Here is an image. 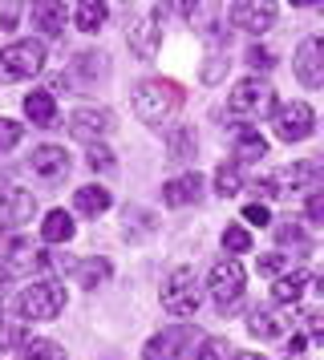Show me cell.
<instances>
[{
  "label": "cell",
  "instance_id": "1",
  "mask_svg": "<svg viewBox=\"0 0 324 360\" xmlns=\"http://www.w3.org/2000/svg\"><path fill=\"white\" fill-rule=\"evenodd\" d=\"M130 105H134V114L142 122H166V117H175L182 110V85L150 77V82H142L130 94Z\"/></svg>",
  "mask_w": 324,
  "mask_h": 360
},
{
  "label": "cell",
  "instance_id": "2",
  "mask_svg": "<svg viewBox=\"0 0 324 360\" xmlns=\"http://www.w3.org/2000/svg\"><path fill=\"white\" fill-rule=\"evenodd\" d=\"M275 110V89L259 77H243L231 94H227V114L243 117V122H256V117H268Z\"/></svg>",
  "mask_w": 324,
  "mask_h": 360
},
{
  "label": "cell",
  "instance_id": "3",
  "mask_svg": "<svg viewBox=\"0 0 324 360\" xmlns=\"http://www.w3.org/2000/svg\"><path fill=\"white\" fill-rule=\"evenodd\" d=\"M61 308H65V288L57 279H41V283L25 288L20 300H16V316L20 320H53Z\"/></svg>",
  "mask_w": 324,
  "mask_h": 360
},
{
  "label": "cell",
  "instance_id": "4",
  "mask_svg": "<svg viewBox=\"0 0 324 360\" xmlns=\"http://www.w3.org/2000/svg\"><path fill=\"white\" fill-rule=\"evenodd\" d=\"M41 69H45V45L37 41H13L8 49H0V82H25Z\"/></svg>",
  "mask_w": 324,
  "mask_h": 360
},
{
  "label": "cell",
  "instance_id": "5",
  "mask_svg": "<svg viewBox=\"0 0 324 360\" xmlns=\"http://www.w3.org/2000/svg\"><path fill=\"white\" fill-rule=\"evenodd\" d=\"M199 276H194V267H175L170 279L162 283V308L175 311V316H194L199 311Z\"/></svg>",
  "mask_w": 324,
  "mask_h": 360
},
{
  "label": "cell",
  "instance_id": "6",
  "mask_svg": "<svg viewBox=\"0 0 324 360\" xmlns=\"http://www.w3.org/2000/svg\"><path fill=\"white\" fill-rule=\"evenodd\" d=\"M199 328H166V332H158V336H150V344L142 348L146 360H191L194 348H199Z\"/></svg>",
  "mask_w": 324,
  "mask_h": 360
},
{
  "label": "cell",
  "instance_id": "7",
  "mask_svg": "<svg viewBox=\"0 0 324 360\" xmlns=\"http://www.w3.org/2000/svg\"><path fill=\"white\" fill-rule=\"evenodd\" d=\"M211 300L223 308V316H231V308H235V300L243 295V267L235 259H219L215 267H211Z\"/></svg>",
  "mask_w": 324,
  "mask_h": 360
},
{
  "label": "cell",
  "instance_id": "8",
  "mask_svg": "<svg viewBox=\"0 0 324 360\" xmlns=\"http://www.w3.org/2000/svg\"><path fill=\"white\" fill-rule=\"evenodd\" d=\"M49 267H53V259H49L41 247L25 243V239H13L8 251H4V263H0V271L8 279L13 276H45Z\"/></svg>",
  "mask_w": 324,
  "mask_h": 360
},
{
  "label": "cell",
  "instance_id": "9",
  "mask_svg": "<svg viewBox=\"0 0 324 360\" xmlns=\"http://www.w3.org/2000/svg\"><path fill=\"white\" fill-rule=\"evenodd\" d=\"M272 122H275V134H280L284 142H304L308 134L316 130V114H312L308 101H288V105H280Z\"/></svg>",
  "mask_w": 324,
  "mask_h": 360
},
{
  "label": "cell",
  "instance_id": "10",
  "mask_svg": "<svg viewBox=\"0 0 324 360\" xmlns=\"http://www.w3.org/2000/svg\"><path fill=\"white\" fill-rule=\"evenodd\" d=\"M231 20L243 33H268L275 25V0H235L231 4Z\"/></svg>",
  "mask_w": 324,
  "mask_h": 360
},
{
  "label": "cell",
  "instance_id": "11",
  "mask_svg": "<svg viewBox=\"0 0 324 360\" xmlns=\"http://www.w3.org/2000/svg\"><path fill=\"white\" fill-rule=\"evenodd\" d=\"M37 214V198L25 186H0V227H20Z\"/></svg>",
  "mask_w": 324,
  "mask_h": 360
},
{
  "label": "cell",
  "instance_id": "12",
  "mask_svg": "<svg viewBox=\"0 0 324 360\" xmlns=\"http://www.w3.org/2000/svg\"><path fill=\"white\" fill-rule=\"evenodd\" d=\"M296 77L308 89H320L324 85V41L320 37H308L300 45V53H296Z\"/></svg>",
  "mask_w": 324,
  "mask_h": 360
},
{
  "label": "cell",
  "instance_id": "13",
  "mask_svg": "<svg viewBox=\"0 0 324 360\" xmlns=\"http://www.w3.org/2000/svg\"><path fill=\"white\" fill-rule=\"evenodd\" d=\"M29 166H32V174H37V179L57 182V179L69 174V150H61V146H37L29 154Z\"/></svg>",
  "mask_w": 324,
  "mask_h": 360
},
{
  "label": "cell",
  "instance_id": "14",
  "mask_svg": "<svg viewBox=\"0 0 324 360\" xmlns=\"http://www.w3.org/2000/svg\"><path fill=\"white\" fill-rule=\"evenodd\" d=\"M130 53L134 57H142V61H150L154 53H158V41H162V25L154 17H146V20H138L134 29H130Z\"/></svg>",
  "mask_w": 324,
  "mask_h": 360
},
{
  "label": "cell",
  "instance_id": "15",
  "mask_svg": "<svg viewBox=\"0 0 324 360\" xmlns=\"http://www.w3.org/2000/svg\"><path fill=\"white\" fill-rule=\"evenodd\" d=\"M247 332L259 336V340H280V336H288V316H284V311L256 308L247 316Z\"/></svg>",
  "mask_w": 324,
  "mask_h": 360
},
{
  "label": "cell",
  "instance_id": "16",
  "mask_svg": "<svg viewBox=\"0 0 324 360\" xmlns=\"http://www.w3.org/2000/svg\"><path fill=\"white\" fill-rule=\"evenodd\" d=\"M106 130H110V114L106 110H77L69 117V134L77 142H94L97 134H106Z\"/></svg>",
  "mask_w": 324,
  "mask_h": 360
},
{
  "label": "cell",
  "instance_id": "17",
  "mask_svg": "<svg viewBox=\"0 0 324 360\" xmlns=\"http://www.w3.org/2000/svg\"><path fill=\"white\" fill-rule=\"evenodd\" d=\"M203 195V179L199 174H178L175 182H166L162 186V202L166 207H187V202H199Z\"/></svg>",
  "mask_w": 324,
  "mask_h": 360
},
{
  "label": "cell",
  "instance_id": "18",
  "mask_svg": "<svg viewBox=\"0 0 324 360\" xmlns=\"http://www.w3.org/2000/svg\"><path fill=\"white\" fill-rule=\"evenodd\" d=\"M32 20L45 37H61L65 33V4L61 0H37L32 4Z\"/></svg>",
  "mask_w": 324,
  "mask_h": 360
},
{
  "label": "cell",
  "instance_id": "19",
  "mask_svg": "<svg viewBox=\"0 0 324 360\" xmlns=\"http://www.w3.org/2000/svg\"><path fill=\"white\" fill-rule=\"evenodd\" d=\"M275 182H280V195H284V191H308V186L320 182V162H296V166H288Z\"/></svg>",
  "mask_w": 324,
  "mask_h": 360
},
{
  "label": "cell",
  "instance_id": "20",
  "mask_svg": "<svg viewBox=\"0 0 324 360\" xmlns=\"http://www.w3.org/2000/svg\"><path fill=\"white\" fill-rule=\"evenodd\" d=\"M25 114H29L32 126H41V130L57 126V105H53V94H49V89L29 94V98H25Z\"/></svg>",
  "mask_w": 324,
  "mask_h": 360
},
{
  "label": "cell",
  "instance_id": "21",
  "mask_svg": "<svg viewBox=\"0 0 324 360\" xmlns=\"http://www.w3.org/2000/svg\"><path fill=\"white\" fill-rule=\"evenodd\" d=\"M308 279H312V276H308L304 267H296V271H288L284 279H275V283H272V295L280 300V304H296V300L304 295Z\"/></svg>",
  "mask_w": 324,
  "mask_h": 360
},
{
  "label": "cell",
  "instance_id": "22",
  "mask_svg": "<svg viewBox=\"0 0 324 360\" xmlns=\"http://www.w3.org/2000/svg\"><path fill=\"white\" fill-rule=\"evenodd\" d=\"M73 207H77L81 214H101V211H110V191L106 186H81L77 195H73Z\"/></svg>",
  "mask_w": 324,
  "mask_h": 360
},
{
  "label": "cell",
  "instance_id": "23",
  "mask_svg": "<svg viewBox=\"0 0 324 360\" xmlns=\"http://www.w3.org/2000/svg\"><path fill=\"white\" fill-rule=\"evenodd\" d=\"M41 239H45V243H65V239H73V219L65 211H49L45 223H41Z\"/></svg>",
  "mask_w": 324,
  "mask_h": 360
},
{
  "label": "cell",
  "instance_id": "24",
  "mask_svg": "<svg viewBox=\"0 0 324 360\" xmlns=\"http://www.w3.org/2000/svg\"><path fill=\"white\" fill-rule=\"evenodd\" d=\"M263 154H268V142H263L256 130H239L235 134V158H239V162H259Z\"/></svg>",
  "mask_w": 324,
  "mask_h": 360
},
{
  "label": "cell",
  "instance_id": "25",
  "mask_svg": "<svg viewBox=\"0 0 324 360\" xmlns=\"http://www.w3.org/2000/svg\"><path fill=\"white\" fill-rule=\"evenodd\" d=\"M73 276L81 279V288H97L101 279H110V259H81V263H73Z\"/></svg>",
  "mask_w": 324,
  "mask_h": 360
},
{
  "label": "cell",
  "instance_id": "26",
  "mask_svg": "<svg viewBox=\"0 0 324 360\" xmlns=\"http://www.w3.org/2000/svg\"><path fill=\"white\" fill-rule=\"evenodd\" d=\"M73 20H77L81 33H97L101 20H106V4H101V0H81L77 13H73Z\"/></svg>",
  "mask_w": 324,
  "mask_h": 360
},
{
  "label": "cell",
  "instance_id": "27",
  "mask_svg": "<svg viewBox=\"0 0 324 360\" xmlns=\"http://www.w3.org/2000/svg\"><path fill=\"white\" fill-rule=\"evenodd\" d=\"M20 360H65L61 352V344H53V340H20Z\"/></svg>",
  "mask_w": 324,
  "mask_h": 360
},
{
  "label": "cell",
  "instance_id": "28",
  "mask_svg": "<svg viewBox=\"0 0 324 360\" xmlns=\"http://www.w3.org/2000/svg\"><path fill=\"white\" fill-rule=\"evenodd\" d=\"M194 13H199V4L194 0H158V8H154V20H170V17H187L194 20Z\"/></svg>",
  "mask_w": 324,
  "mask_h": 360
},
{
  "label": "cell",
  "instance_id": "29",
  "mask_svg": "<svg viewBox=\"0 0 324 360\" xmlns=\"http://www.w3.org/2000/svg\"><path fill=\"white\" fill-rule=\"evenodd\" d=\"M239 191H243V182H239V170H235V162H223L219 170H215V195L231 198V195H239Z\"/></svg>",
  "mask_w": 324,
  "mask_h": 360
},
{
  "label": "cell",
  "instance_id": "30",
  "mask_svg": "<svg viewBox=\"0 0 324 360\" xmlns=\"http://www.w3.org/2000/svg\"><path fill=\"white\" fill-rule=\"evenodd\" d=\"M25 340V320H13L8 311H0V352H8Z\"/></svg>",
  "mask_w": 324,
  "mask_h": 360
},
{
  "label": "cell",
  "instance_id": "31",
  "mask_svg": "<svg viewBox=\"0 0 324 360\" xmlns=\"http://www.w3.org/2000/svg\"><path fill=\"white\" fill-rule=\"evenodd\" d=\"M223 247L231 251V255H243V251H251V235L243 227H227L223 231Z\"/></svg>",
  "mask_w": 324,
  "mask_h": 360
},
{
  "label": "cell",
  "instance_id": "32",
  "mask_svg": "<svg viewBox=\"0 0 324 360\" xmlns=\"http://www.w3.org/2000/svg\"><path fill=\"white\" fill-rule=\"evenodd\" d=\"M199 360H231V348H227V340L211 336V340L199 344Z\"/></svg>",
  "mask_w": 324,
  "mask_h": 360
},
{
  "label": "cell",
  "instance_id": "33",
  "mask_svg": "<svg viewBox=\"0 0 324 360\" xmlns=\"http://www.w3.org/2000/svg\"><path fill=\"white\" fill-rule=\"evenodd\" d=\"M16 142H20V126L8 122V117H0V154H4V150H13Z\"/></svg>",
  "mask_w": 324,
  "mask_h": 360
},
{
  "label": "cell",
  "instance_id": "34",
  "mask_svg": "<svg viewBox=\"0 0 324 360\" xmlns=\"http://www.w3.org/2000/svg\"><path fill=\"white\" fill-rule=\"evenodd\" d=\"M194 134L191 130H182V134H175V142H170V158H191L194 154Z\"/></svg>",
  "mask_w": 324,
  "mask_h": 360
},
{
  "label": "cell",
  "instance_id": "35",
  "mask_svg": "<svg viewBox=\"0 0 324 360\" xmlns=\"http://www.w3.org/2000/svg\"><path fill=\"white\" fill-rule=\"evenodd\" d=\"M275 239H280V247H288V243H296L300 251H308V235L300 227H280L275 231Z\"/></svg>",
  "mask_w": 324,
  "mask_h": 360
},
{
  "label": "cell",
  "instance_id": "36",
  "mask_svg": "<svg viewBox=\"0 0 324 360\" xmlns=\"http://www.w3.org/2000/svg\"><path fill=\"white\" fill-rule=\"evenodd\" d=\"M243 219H247L251 227H268V223H272V214H268V207H263V202H251V207H243Z\"/></svg>",
  "mask_w": 324,
  "mask_h": 360
},
{
  "label": "cell",
  "instance_id": "37",
  "mask_svg": "<svg viewBox=\"0 0 324 360\" xmlns=\"http://www.w3.org/2000/svg\"><path fill=\"white\" fill-rule=\"evenodd\" d=\"M89 166H94V170H101V174H106V170H113L110 146H94V150H89Z\"/></svg>",
  "mask_w": 324,
  "mask_h": 360
},
{
  "label": "cell",
  "instance_id": "38",
  "mask_svg": "<svg viewBox=\"0 0 324 360\" xmlns=\"http://www.w3.org/2000/svg\"><path fill=\"white\" fill-rule=\"evenodd\" d=\"M247 65H251V69H272V65H275V57H272L268 49L251 45V49H247Z\"/></svg>",
  "mask_w": 324,
  "mask_h": 360
},
{
  "label": "cell",
  "instance_id": "39",
  "mask_svg": "<svg viewBox=\"0 0 324 360\" xmlns=\"http://www.w3.org/2000/svg\"><path fill=\"white\" fill-rule=\"evenodd\" d=\"M284 271V255H263L259 259V276H280Z\"/></svg>",
  "mask_w": 324,
  "mask_h": 360
},
{
  "label": "cell",
  "instance_id": "40",
  "mask_svg": "<svg viewBox=\"0 0 324 360\" xmlns=\"http://www.w3.org/2000/svg\"><path fill=\"white\" fill-rule=\"evenodd\" d=\"M308 223H324V195L308 198Z\"/></svg>",
  "mask_w": 324,
  "mask_h": 360
},
{
  "label": "cell",
  "instance_id": "41",
  "mask_svg": "<svg viewBox=\"0 0 324 360\" xmlns=\"http://www.w3.org/2000/svg\"><path fill=\"white\" fill-rule=\"evenodd\" d=\"M304 336H292V340L288 344H284V356H288V360H300V356H304Z\"/></svg>",
  "mask_w": 324,
  "mask_h": 360
},
{
  "label": "cell",
  "instance_id": "42",
  "mask_svg": "<svg viewBox=\"0 0 324 360\" xmlns=\"http://www.w3.org/2000/svg\"><path fill=\"white\" fill-rule=\"evenodd\" d=\"M219 73H227V57H215V61H207V69H203V82H215Z\"/></svg>",
  "mask_w": 324,
  "mask_h": 360
},
{
  "label": "cell",
  "instance_id": "43",
  "mask_svg": "<svg viewBox=\"0 0 324 360\" xmlns=\"http://www.w3.org/2000/svg\"><path fill=\"white\" fill-rule=\"evenodd\" d=\"M0 25H4V29H16V0H8V4H4V13H0Z\"/></svg>",
  "mask_w": 324,
  "mask_h": 360
},
{
  "label": "cell",
  "instance_id": "44",
  "mask_svg": "<svg viewBox=\"0 0 324 360\" xmlns=\"http://www.w3.org/2000/svg\"><path fill=\"white\" fill-rule=\"evenodd\" d=\"M4 292H8V276L0 271V300H4Z\"/></svg>",
  "mask_w": 324,
  "mask_h": 360
},
{
  "label": "cell",
  "instance_id": "45",
  "mask_svg": "<svg viewBox=\"0 0 324 360\" xmlns=\"http://www.w3.org/2000/svg\"><path fill=\"white\" fill-rule=\"evenodd\" d=\"M231 360H263V356H256V352H239V356H231Z\"/></svg>",
  "mask_w": 324,
  "mask_h": 360
},
{
  "label": "cell",
  "instance_id": "46",
  "mask_svg": "<svg viewBox=\"0 0 324 360\" xmlns=\"http://www.w3.org/2000/svg\"><path fill=\"white\" fill-rule=\"evenodd\" d=\"M292 4H296V8H304V4H316V0H292Z\"/></svg>",
  "mask_w": 324,
  "mask_h": 360
}]
</instances>
